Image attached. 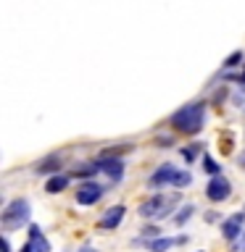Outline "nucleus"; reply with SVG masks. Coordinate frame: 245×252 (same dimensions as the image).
Segmentation results:
<instances>
[{
    "instance_id": "obj_18",
    "label": "nucleus",
    "mask_w": 245,
    "mask_h": 252,
    "mask_svg": "<svg viewBox=\"0 0 245 252\" xmlns=\"http://www.w3.org/2000/svg\"><path fill=\"white\" fill-rule=\"evenodd\" d=\"M201 147L203 145H187V147H182V158H185L187 163H193L195 158H198V153H201Z\"/></svg>"
},
{
    "instance_id": "obj_11",
    "label": "nucleus",
    "mask_w": 245,
    "mask_h": 252,
    "mask_svg": "<svg viewBox=\"0 0 245 252\" xmlns=\"http://www.w3.org/2000/svg\"><path fill=\"white\" fill-rule=\"evenodd\" d=\"M58 168H63L61 155H47V158H42V160L35 165V171H37V173H55Z\"/></svg>"
},
{
    "instance_id": "obj_10",
    "label": "nucleus",
    "mask_w": 245,
    "mask_h": 252,
    "mask_svg": "<svg viewBox=\"0 0 245 252\" xmlns=\"http://www.w3.org/2000/svg\"><path fill=\"white\" fill-rule=\"evenodd\" d=\"M29 244H32L35 252H50V242L42 236V228H40L37 223L29 226Z\"/></svg>"
},
{
    "instance_id": "obj_8",
    "label": "nucleus",
    "mask_w": 245,
    "mask_h": 252,
    "mask_svg": "<svg viewBox=\"0 0 245 252\" xmlns=\"http://www.w3.org/2000/svg\"><path fill=\"white\" fill-rule=\"evenodd\" d=\"M243 223H245V213H235L232 218H227L224 223H221V236H224L227 242H235L237 236L243 234Z\"/></svg>"
},
{
    "instance_id": "obj_26",
    "label": "nucleus",
    "mask_w": 245,
    "mask_h": 252,
    "mask_svg": "<svg viewBox=\"0 0 245 252\" xmlns=\"http://www.w3.org/2000/svg\"><path fill=\"white\" fill-rule=\"evenodd\" d=\"M240 165H243V168H245V155H240Z\"/></svg>"
},
{
    "instance_id": "obj_22",
    "label": "nucleus",
    "mask_w": 245,
    "mask_h": 252,
    "mask_svg": "<svg viewBox=\"0 0 245 252\" xmlns=\"http://www.w3.org/2000/svg\"><path fill=\"white\" fill-rule=\"evenodd\" d=\"M229 79H232V82H237V84H243V87H245V74H243V76H232V74H229Z\"/></svg>"
},
{
    "instance_id": "obj_23",
    "label": "nucleus",
    "mask_w": 245,
    "mask_h": 252,
    "mask_svg": "<svg viewBox=\"0 0 245 252\" xmlns=\"http://www.w3.org/2000/svg\"><path fill=\"white\" fill-rule=\"evenodd\" d=\"M3 250H5V252H11V242H8V239H3Z\"/></svg>"
},
{
    "instance_id": "obj_27",
    "label": "nucleus",
    "mask_w": 245,
    "mask_h": 252,
    "mask_svg": "<svg viewBox=\"0 0 245 252\" xmlns=\"http://www.w3.org/2000/svg\"><path fill=\"white\" fill-rule=\"evenodd\" d=\"M243 252H245V239H243Z\"/></svg>"
},
{
    "instance_id": "obj_25",
    "label": "nucleus",
    "mask_w": 245,
    "mask_h": 252,
    "mask_svg": "<svg viewBox=\"0 0 245 252\" xmlns=\"http://www.w3.org/2000/svg\"><path fill=\"white\" fill-rule=\"evenodd\" d=\"M79 252H98V250H92V247H82Z\"/></svg>"
},
{
    "instance_id": "obj_1",
    "label": "nucleus",
    "mask_w": 245,
    "mask_h": 252,
    "mask_svg": "<svg viewBox=\"0 0 245 252\" xmlns=\"http://www.w3.org/2000/svg\"><path fill=\"white\" fill-rule=\"evenodd\" d=\"M169 124L182 134H198L205 126V105L203 102H187L169 118Z\"/></svg>"
},
{
    "instance_id": "obj_4",
    "label": "nucleus",
    "mask_w": 245,
    "mask_h": 252,
    "mask_svg": "<svg viewBox=\"0 0 245 252\" xmlns=\"http://www.w3.org/2000/svg\"><path fill=\"white\" fill-rule=\"evenodd\" d=\"M229 194H232V184H229L224 176H211L208 187H205V197H208L211 202H224Z\"/></svg>"
},
{
    "instance_id": "obj_5",
    "label": "nucleus",
    "mask_w": 245,
    "mask_h": 252,
    "mask_svg": "<svg viewBox=\"0 0 245 252\" xmlns=\"http://www.w3.org/2000/svg\"><path fill=\"white\" fill-rule=\"evenodd\" d=\"M177 173H179V168H177V165H171V163L158 165L156 173L150 176V187H174V179H177Z\"/></svg>"
},
{
    "instance_id": "obj_16",
    "label": "nucleus",
    "mask_w": 245,
    "mask_h": 252,
    "mask_svg": "<svg viewBox=\"0 0 245 252\" xmlns=\"http://www.w3.org/2000/svg\"><path fill=\"white\" fill-rule=\"evenodd\" d=\"M193 184V173L190 171H179L177 179H174V189H182V187H190Z\"/></svg>"
},
{
    "instance_id": "obj_21",
    "label": "nucleus",
    "mask_w": 245,
    "mask_h": 252,
    "mask_svg": "<svg viewBox=\"0 0 245 252\" xmlns=\"http://www.w3.org/2000/svg\"><path fill=\"white\" fill-rule=\"evenodd\" d=\"M156 142H158L161 147H166V145H171V142H174V137H158Z\"/></svg>"
},
{
    "instance_id": "obj_20",
    "label": "nucleus",
    "mask_w": 245,
    "mask_h": 252,
    "mask_svg": "<svg viewBox=\"0 0 245 252\" xmlns=\"http://www.w3.org/2000/svg\"><path fill=\"white\" fill-rule=\"evenodd\" d=\"M158 234H161V228H158V226H145V228H142V236H145V239H148V236H150V239H156Z\"/></svg>"
},
{
    "instance_id": "obj_17",
    "label": "nucleus",
    "mask_w": 245,
    "mask_h": 252,
    "mask_svg": "<svg viewBox=\"0 0 245 252\" xmlns=\"http://www.w3.org/2000/svg\"><path fill=\"white\" fill-rule=\"evenodd\" d=\"M203 171L208 173V176H219V171H221V168H219V163L213 160L211 155H205V158H203Z\"/></svg>"
},
{
    "instance_id": "obj_24",
    "label": "nucleus",
    "mask_w": 245,
    "mask_h": 252,
    "mask_svg": "<svg viewBox=\"0 0 245 252\" xmlns=\"http://www.w3.org/2000/svg\"><path fill=\"white\" fill-rule=\"evenodd\" d=\"M21 252H35V250H32V244L27 242V244H24V247H21Z\"/></svg>"
},
{
    "instance_id": "obj_12",
    "label": "nucleus",
    "mask_w": 245,
    "mask_h": 252,
    "mask_svg": "<svg viewBox=\"0 0 245 252\" xmlns=\"http://www.w3.org/2000/svg\"><path fill=\"white\" fill-rule=\"evenodd\" d=\"M66 187H69V176H63V173H55V176L47 179L45 192H47V194H58V192H63Z\"/></svg>"
},
{
    "instance_id": "obj_9",
    "label": "nucleus",
    "mask_w": 245,
    "mask_h": 252,
    "mask_svg": "<svg viewBox=\"0 0 245 252\" xmlns=\"http://www.w3.org/2000/svg\"><path fill=\"white\" fill-rule=\"evenodd\" d=\"M124 213H126L124 205H114V208H108L106 213H103V218H100V226L106 228V231H114V228H119V223H122Z\"/></svg>"
},
{
    "instance_id": "obj_2",
    "label": "nucleus",
    "mask_w": 245,
    "mask_h": 252,
    "mask_svg": "<svg viewBox=\"0 0 245 252\" xmlns=\"http://www.w3.org/2000/svg\"><path fill=\"white\" fill-rule=\"evenodd\" d=\"M179 202V192L174 194H153L150 200H145L140 205V216L142 218H153V220H163L169 218V213L174 210V205Z\"/></svg>"
},
{
    "instance_id": "obj_6",
    "label": "nucleus",
    "mask_w": 245,
    "mask_h": 252,
    "mask_svg": "<svg viewBox=\"0 0 245 252\" xmlns=\"http://www.w3.org/2000/svg\"><path fill=\"white\" fill-rule=\"evenodd\" d=\"M103 192H106V189H103L100 184H95V181H84V184L77 189V202L79 205H95L103 197Z\"/></svg>"
},
{
    "instance_id": "obj_3",
    "label": "nucleus",
    "mask_w": 245,
    "mask_h": 252,
    "mask_svg": "<svg viewBox=\"0 0 245 252\" xmlns=\"http://www.w3.org/2000/svg\"><path fill=\"white\" fill-rule=\"evenodd\" d=\"M29 202L24 200V197H19V200L8 202L5 210L0 213V223H3L5 231H13V228H21L24 223L29 220Z\"/></svg>"
},
{
    "instance_id": "obj_7",
    "label": "nucleus",
    "mask_w": 245,
    "mask_h": 252,
    "mask_svg": "<svg viewBox=\"0 0 245 252\" xmlns=\"http://www.w3.org/2000/svg\"><path fill=\"white\" fill-rule=\"evenodd\" d=\"M98 165H100V173H106L111 181H122V176H124V160L122 158H100Z\"/></svg>"
},
{
    "instance_id": "obj_13",
    "label": "nucleus",
    "mask_w": 245,
    "mask_h": 252,
    "mask_svg": "<svg viewBox=\"0 0 245 252\" xmlns=\"http://www.w3.org/2000/svg\"><path fill=\"white\" fill-rule=\"evenodd\" d=\"M174 244V239H163V236H156V239H150L148 242V250L150 252H163V250H169Z\"/></svg>"
},
{
    "instance_id": "obj_19",
    "label": "nucleus",
    "mask_w": 245,
    "mask_h": 252,
    "mask_svg": "<svg viewBox=\"0 0 245 252\" xmlns=\"http://www.w3.org/2000/svg\"><path fill=\"white\" fill-rule=\"evenodd\" d=\"M240 61H243V53H232V55L224 61V68H232V66H237Z\"/></svg>"
},
{
    "instance_id": "obj_15",
    "label": "nucleus",
    "mask_w": 245,
    "mask_h": 252,
    "mask_svg": "<svg viewBox=\"0 0 245 252\" xmlns=\"http://www.w3.org/2000/svg\"><path fill=\"white\" fill-rule=\"evenodd\" d=\"M193 213H195V205H185V208H182L177 216H174V223H177V226H185L187 218H193Z\"/></svg>"
},
{
    "instance_id": "obj_14",
    "label": "nucleus",
    "mask_w": 245,
    "mask_h": 252,
    "mask_svg": "<svg viewBox=\"0 0 245 252\" xmlns=\"http://www.w3.org/2000/svg\"><path fill=\"white\" fill-rule=\"evenodd\" d=\"M95 173H100V165H98V163H87V165H79V168H74V176L90 179V176H95Z\"/></svg>"
}]
</instances>
